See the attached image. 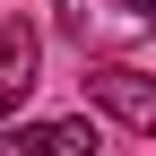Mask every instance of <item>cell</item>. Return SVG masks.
Instances as JSON below:
<instances>
[{
	"label": "cell",
	"instance_id": "cell-4",
	"mask_svg": "<svg viewBox=\"0 0 156 156\" xmlns=\"http://www.w3.org/2000/svg\"><path fill=\"white\" fill-rule=\"evenodd\" d=\"M156 26V0H113V9H78L69 0V35H113V44H139Z\"/></svg>",
	"mask_w": 156,
	"mask_h": 156
},
{
	"label": "cell",
	"instance_id": "cell-3",
	"mask_svg": "<svg viewBox=\"0 0 156 156\" xmlns=\"http://www.w3.org/2000/svg\"><path fill=\"white\" fill-rule=\"evenodd\" d=\"M104 139H95V122L87 113H69V122H26L9 139V156H95Z\"/></svg>",
	"mask_w": 156,
	"mask_h": 156
},
{
	"label": "cell",
	"instance_id": "cell-2",
	"mask_svg": "<svg viewBox=\"0 0 156 156\" xmlns=\"http://www.w3.org/2000/svg\"><path fill=\"white\" fill-rule=\"evenodd\" d=\"M35 61H44V35H35L26 17H9V26H0V122L35 95Z\"/></svg>",
	"mask_w": 156,
	"mask_h": 156
},
{
	"label": "cell",
	"instance_id": "cell-1",
	"mask_svg": "<svg viewBox=\"0 0 156 156\" xmlns=\"http://www.w3.org/2000/svg\"><path fill=\"white\" fill-rule=\"evenodd\" d=\"M87 104L113 113L122 130H139V139H156V78L130 69V61H95L87 69Z\"/></svg>",
	"mask_w": 156,
	"mask_h": 156
}]
</instances>
